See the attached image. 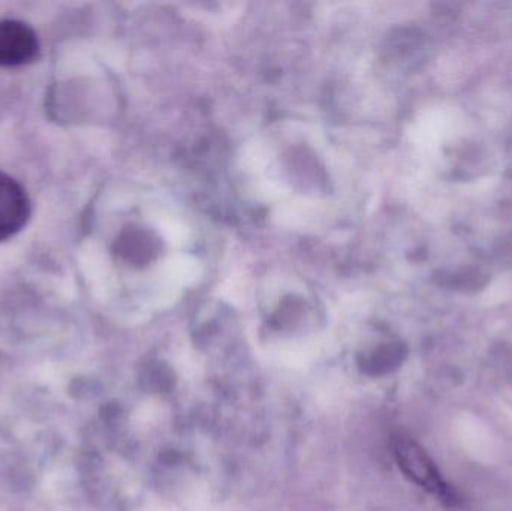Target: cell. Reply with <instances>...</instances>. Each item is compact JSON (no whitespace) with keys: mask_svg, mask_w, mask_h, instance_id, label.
<instances>
[{"mask_svg":"<svg viewBox=\"0 0 512 511\" xmlns=\"http://www.w3.org/2000/svg\"><path fill=\"white\" fill-rule=\"evenodd\" d=\"M39 54L35 30L20 20H0V66L18 68L29 65Z\"/></svg>","mask_w":512,"mask_h":511,"instance_id":"cell-2","label":"cell"},{"mask_svg":"<svg viewBox=\"0 0 512 511\" xmlns=\"http://www.w3.org/2000/svg\"><path fill=\"white\" fill-rule=\"evenodd\" d=\"M30 212L26 189L14 177L0 171V243L12 239L26 227Z\"/></svg>","mask_w":512,"mask_h":511,"instance_id":"cell-3","label":"cell"},{"mask_svg":"<svg viewBox=\"0 0 512 511\" xmlns=\"http://www.w3.org/2000/svg\"><path fill=\"white\" fill-rule=\"evenodd\" d=\"M394 455L399 462L400 470L424 491L438 498L445 506L456 507L459 497L450 488L435 462L427 455L426 450L409 440V438H397L394 444Z\"/></svg>","mask_w":512,"mask_h":511,"instance_id":"cell-1","label":"cell"}]
</instances>
